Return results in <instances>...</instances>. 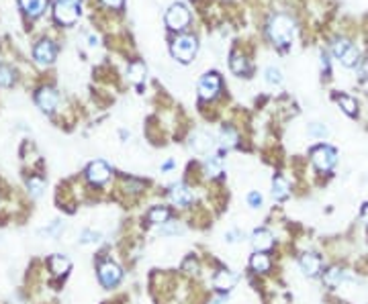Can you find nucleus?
Returning <instances> with one entry per match:
<instances>
[{"mask_svg":"<svg viewBox=\"0 0 368 304\" xmlns=\"http://www.w3.org/2000/svg\"><path fill=\"white\" fill-rule=\"evenodd\" d=\"M270 37L274 39L276 45H281V47L291 45V41L295 37V23L285 15L274 17L272 23H270Z\"/></svg>","mask_w":368,"mask_h":304,"instance_id":"1","label":"nucleus"},{"mask_svg":"<svg viewBox=\"0 0 368 304\" xmlns=\"http://www.w3.org/2000/svg\"><path fill=\"white\" fill-rule=\"evenodd\" d=\"M197 47H199V43L193 35H182L172 43V55L178 59V62L189 64L197 53Z\"/></svg>","mask_w":368,"mask_h":304,"instance_id":"2","label":"nucleus"},{"mask_svg":"<svg viewBox=\"0 0 368 304\" xmlns=\"http://www.w3.org/2000/svg\"><path fill=\"white\" fill-rule=\"evenodd\" d=\"M53 17L61 25H72L80 17V5L76 0H57L53 7Z\"/></svg>","mask_w":368,"mask_h":304,"instance_id":"3","label":"nucleus"},{"mask_svg":"<svg viewBox=\"0 0 368 304\" xmlns=\"http://www.w3.org/2000/svg\"><path fill=\"white\" fill-rule=\"evenodd\" d=\"M311 160H313V166L319 172H329L337 162V154H335V149L329 147V145H317L311 151Z\"/></svg>","mask_w":368,"mask_h":304,"instance_id":"4","label":"nucleus"},{"mask_svg":"<svg viewBox=\"0 0 368 304\" xmlns=\"http://www.w3.org/2000/svg\"><path fill=\"white\" fill-rule=\"evenodd\" d=\"M189 21H191V13H189L187 7L180 5V3L172 5L168 9V13H166V25L170 29H174V31H180V29H184V27L189 25Z\"/></svg>","mask_w":368,"mask_h":304,"instance_id":"5","label":"nucleus"},{"mask_svg":"<svg viewBox=\"0 0 368 304\" xmlns=\"http://www.w3.org/2000/svg\"><path fill=\"white\" fill-rule=\"evenodd\" d=\"M121 278H123V271H121V267L117 263L103 261L99 265V280H101V284L105 288H115L121 282Z\"/></svg>","mask_w":368,"mask_h":304,"instance_id":"6","label":"nucleus"},{"mask_svg":"<svg viewBox=\"0 0 368 304\" xmlns=\"http://www.w3.org/2000/svg\"><path fill=\"white\" fill-rule=\"evenodd\" d=\"M219 88H221L219 76L211 72V74H207V76L201 78V82H199V94H201L203 100H211V98L217 96Z\"/></svg>","mask_w":368,"mask_h":304,"instance_id":"7","label":"nucleus"},{"mask_svg":"<svg viewBox=\"0 0 368 304\" xmlns=\"http://www.w3.org/2000/svg\"><path fill=\"white\" fill-rule=\"evenodd\" d=\"M86 178L92 182V184H105V182L111 178V168H109L105 162L97 160V162H92V164L88 166Z\"/></svg>","mask_w":368,"mask_h":304,"instance_id":"8","label":"nucleus"},{"mask_svg":"<svg viewBox=\"0 0 368 304\" xmlns=\"http://www.w3.org/2000/svg\"><path fill=\"white\" fill-rule=\"evenodd\" d=\"M252 245H254V249H256L258 253H266V251H270V249L274 247V237H272L270 231L258 229V231H254V235H252Z\"/></svg>","mask_w":368,"mask_h":304,"instance_id":"9","label":"nucleus"},{"mask_svg":"<svg viewBox=\"0 0 368 304\" xmlns=\"http://www.w3.org/2000/svg\"><path fill=\"white\" fill-rule=\"evenodd\" d=\"M33 55L39 64H51L55 59V47L51 41H39L33 49Z\"/></svg>","mask_w":368,"mask_h":304,"instance_id":"10","label":"nucleus"},{"mask_svg":"<svg viewBox=\"0 0 368 304\" xmlns=\"http://www.w3.org/2000/svg\"><path fill=\"white\" fill-rule=\"evenodd\" d=\"M301 269L307 273L309 278H315L317 273L321 271V257L315 253H305L301 257Z\"/></svg>","mask_w":368,"mask_h":304,"instance_id":"11","label":"nucleus"},{"mask_svg":"<svg viewBox=\"0 0 368 304\" xmlns=\"http://www.w3.org/2000/svg\"><path fill=\"white\" fill-rule=\"evenodd\" d=\"M168 196H170V200H172L176 206H187V204L193 200V192H191V188H189V186H184V184H176V186H172Z\"/></svg>","mask_w":368,"mask_h":304,"instance_id":"12","label":"nucleus"},{"mask_svg":"<svg viewBox=\"0 0 368 304\" xmlns=\"http://www.w3.org/2000/svg\"><path fill=\"white\" fill-rule=\"evenodd\" d=\"M37 104H39L41 110L51 112L57 106V92H55V90H51V88L39 90V92H37Z\"/></svg>","mask_w":368,"mask_h":304,"instance_id":"13","label":"nucleus"},{"mask_svg":"<svg viewBox=\"0 0 368 304\" xmlns=\"http://www.w3.org/2000/svg\"><path fill=\"white\" fill-rule=\"evenodd\" d=\"M191 145H193V149L197 151V154H209V151L213 149V145H215V141L209 133H195L193 139H191Z\"/></svg>","mask_w":368,"mask_h":304,"instance_id":"14","label":"nucleus"},{"mask_svg":"<svg viewBox=\"0 0 368 304\" xmlns=\"http://www.w3.org/2000/svg\"><path fill=\"white\" fill-rule=\"evenodd\" d=\"M235 282H237V278L233 276L231 271H225V269H223V271H219L217 276L213 278V286L217 288L219 292H229V290L235 286Z\"/></svg>","mask_w":368,"mask_h":304,"instance_id":"15","label":"nucleus"},{"mask_svg":"<svg viewBox=\"0 0 368 304\" xmlns=\"http://www.w3.org/2000/svg\"><path fill=\"white\" fill-rule=\"evenodd\" d=\"M350 276L344 271V269H340V267H329L325 273H323V284L325 286H329V288H335V286H340L344 280H348Z\"/></svg>","mask_w":368,"mask_h":304,"instance_id":"16","label":"nucleus"},{"mask_svg":"<svg viewBox=\"0 0 368 304\" xmlns=\"http://www.w3.org/2000/svg\"><path fill=\"white\" fill-rule=\"evenodd\" d=\"M147 221L153 223V225H164V223L170 221V210L166 206H153L147 212Z\"/></svg>","mask_w":368,"mask_h":304,"instance_id":"17","label":"nucleus"},{"mask_svg":"<svg viewBox=\"0 0 368 304\" xmlns=\"http://www.w3.org/2000/svg\"><path fill=\"white\" fill-rule=\"evenodd\" d=\"M47 0H21V7L29 17H39L45 11Z\"/></svg>","mask_w":368,"mask_h":304,"instance_id":"18","label":"nucleus"},{"mask_svg":"<svg viewBox=\"0 0 368 304\" xmlns=\"http://www.w3.org/2000/svg\"><path fill=\"white\" fill-rule=\"evenodd\" d=\"M272 196L276 200H285L289 196V182L283 176H276L272 180Z\"/></svg>","mask_w":368,"mask_h":304,"instance_id":"19","label":"nucleus"},{"mask_svg":"<svg viewBox=\"0 0 368 304\" xmlns=\"http://www.w3.org/2000/svg\"><path fill=\"white\" fill-rule=\"evenodd\" d=\"M49 269L55 273V276H64V273L70 269V259L64 255H51L49 259Z\"/></svg>","mask_w":368,"mask_h":304,"instance_id":"20","label":"nucleus"},{"mask_svg":"<svg viewBox=\"0 0 368 304\" xmlns=\"http://www.w3.org/2000/svg\"><path fill=\"white\" fill-rule=\"evenodd\" d=\"M340 59H342V64H344L346 68H356V66L360 64V49L354 47V45H350L348 51H346Z\"/></svg>","mask_w":368,"mask_h":304,"instance_id":"21","label":"nucleus"},{"mask_svg":"<svg viewBox=\"0 0 368 304\" xmlns=\"http://www.w3.org/2000/svg\"><path fill=\"white\" fill-rule=\"evenodd\" d=\"M250 265H252L254 271L264 273V271L270 269V259H268L266 253H258V251H256V255H252V259H250Z\"/></svg>","mask_w":368,"mask_h":304,"instance_id":"22","label":"nucleus"},{"mask_svg":"<svg viewBox=\"0 0 368 304\" xmlns=\"http://www.w3.org/2000/svg\"><path fill=\"white\" fill-rule=\"evenodd\" d=\"M207 174H209L211 178H219V176L223 174V162H221L219 156H211V158L207 160Z\"/></svg>","mask_w":368,"mask_h":304,"instance_id":"23","label":"nucleus"},{"mask_svg":"<svg viewBox=\"0 0 368 304\" xmlns=\"http://www.w3.org/2000/svg\"><path fill=\"white\" fill-rule=\"evenodd\" d=\"M143 78H145V66L141 62H133L129 66V80L135 82V84H141Z\"/></svg>","mask_w":368,"mask_h":304,"instance_id":"24","label":"nucleus"},{"mask_svg":"<svg viewBox=\"0 0 368 304\" xmlns=\"http://www.w3.org/2000/svg\"><path fill=\"white\" fill-rule=\"evenodd\" d=\"M337 104H340V108H342L346 114H350V116L356 114V100H352L350 96H346V94L337 96Z\"/></svg>","mask_w":368,"mask_h":304,"instance_id":"25","label":"nucleus"},{"mask_svg":"<svg viewBox=\"0 0 368 304\" xmlns=\"http://www.w3.org/2000/svg\"><path fill=\"white\" fill-rule=\"evenodd\" d=\"M231 70H233L235 74H248V72H250L248 62H245L241 55H233V57H231Z\"/></svg>","mask_w":368,"mask_h":304,"instance_id":"26","label":"nucleus"},{"mask_svg":"<svg viewBox=\"0 0 368 304\" xmlns=\"http://www.w3.org/2000/svg\"><path fill=\"white\" fill-rule=\"evenodd\" d=\"M237 143V133L233 131V129H223L221 131V145L225 147V149H229V147H233Z\"/></svg>","mask_w":368,"mask_h":304,"instance_id":"27","label":"nucleus"},{"mask_svg":"<svg viewBox=\"0 0 368 304\" xmlns=\"http://www.w3.org/2000/svg\"><path fill=\"white\" fill-rule=\"evenodd\" d=\"M13 82H15V76H13L11 68L3 66V68H0V86H11Z\"/></svg>","mask_w":368,"mask_h":304,"instance_id":"28","label":"nucleus"},{"mask_svg":"<svg viewBox=\"0 0 368 304\" xmlns=\"http://www.w3.org/2000/svg\"><path fill=\"white\" fill-rule=\"evenodd\" d=\"M184 229L178 225V223H164L162 227H160V233L162 235H176V233H182Z\"/></svg>","mask_w":368,"mask_h":304,"instance_id":"29","label":"nucleus"},{"mask_svg":"<svg viewBox=\"0 0 368 304\" xmlns=\"http://www.w3.org/2000/svg\"><path fill=\"white\" fill-rule=\"evenodd\" d=\"M281 80H283V76H281V72L276 70V68H266V82L268 84H281Z\"/></svg>","mask_w":368,"mask_h":304,"instance_id":"30","label":"nucleus"},{"mask_svg":"<svg viewBox=\"0 0 368 304\" xmlns=\"http://www.w3.org/2000/svg\"><path fill=\"white\" fill-rule=\"evenodd\" d=\"M348 47H350V43H348L346 39L335 41V43H333V55H335V57H342V55L348 51Z\"/></svg>","mask_w":368,"mask_h":304,"instance_id":"31","label":"nucleus"},{"mask_svg":"<svg viewBox=\"0 0 368 304\" xmlns=\"http://www.w3.org/2000/svg\"><path fill=\"white\" fill-rule=\"evenodd\" d=\"M182 269H184V271H189V273H197V271H199V261H197L193 255H191V257H187V259H184V263H182Z\"/></svg>","mask_w":368,"mask_h":304,"instance_id":"32","label":"nucleus"},{"mask_svg":"<svg viewBox=\"0 0 368 304\" xmlns=\"http://www.w3.org/2000/svg\"><path fill=\"white\" fill-rule=\"evenodd\" d=\"M29 190L37 196L43 190V180L41 178H29Z\"/></svg>","mask_w":368,"mask_h":304,"instance_id":"33","label":"nucleus"},{"mask_svg":"<svg viewBox=\"0 0 368 304\" xmlns=\"http://www.w3.org/2000/svg\"><path fill=\"white\" fill-rule=\"evenodd\" d=\"M248 204H250L252 208L262 206V194H260V192H250V194H248Z\"/></svg>","mask_w":368,"mask_h":304,"instance_id":"34","label":"nucleus"},{"mask_svg":"<svg viewBox=\"0 0 368 304\" xmlns=\"http://www.w3.org/2000/svg\"><path fill=\"white\" fill-rule=\"evenodd\" d=\"M309 133H311L313 137H325V135H327V129H325L323 125H311Z\"/></svg>","mask_w":368,"mask_h":304,"instance_id":"35","label":"nucleus"},{"mask_svg":"<svg viewBox=\"0 0 368 304\" xmlns=\"http://www.w3.org/2000/svg\"><path fill=\"white\" fill-rule=\"evenodd\" d=\"M99 233H92V231H84L82 233V243H95V241H99Z\"/></svg>","mask_w":368,"mask_h":304,"instance_id":"36","label":"nucleus"},{"mask_svg":"<svg viewBox=\"0 0 368 304\" xmlns=\"http://www.w3.org/2000/svg\"><path fill=\"white\" fill-rule=\"evenodd\" d=\"M358 76L360 78H368V62L358 64Z\"/></svg>","mask_w":368,"mask_h":304,"instance_id":"37","label":"nucleus"},{"mask_svg":"<svg viewBox=\"0 0 368 304\" xmlns=\"http://www.w3.org/2000/svg\"><path fill=\"white\" fill-rule=\"evenodd\" d=\"M103 3L107 7H111V9H121L123 7V0H103Z\"/></svg>","mask_w":368,"mask_h":304,"instance_id":"38","label":"nucleus"},{"mask_svg":"<svg viewBox=\"0 0 368 304\" xmlns=\"http://www.w3.org/2000/svg\"><path fill=\"white\" fill-rule=\"evenodd\" d=\"M227 241H229V243L239 241V233H237V231H229V233H227Z\"/></svg>","mask_w":368,"mask_h":304,"instance_id":"39","label":"nucleus"},{"mask_svg":"<svg viewBox=\"0 0 368 304\" xmlns=\"http://www.w3.org/2000/svg\"><path fill=\"white\" fill-rule=\"evenodd\" d=\"M360 217H362V223L368 225V204L362 206V215H360Z\"/></svg>","mask_w":368,"mask_h":304,"instance_id":"40","label":"nucleus"},{"mask_svg":"<svg viewBox=\"0 0 368 304\" xmlns=\"http://www.w3.org/2000/svg\"><path fill=\"white\" fill-rule=\"evenodd\" d=\"M321 66H323V70H327V68H329V62H327V55H321Z\"/></svg>","mask_w":368,"mask_h":304,"instance_id":"41","label":"nucleus"},{"mask_svg":"<svg viewBox=\"0 0 368 304\" xmlns=\"http://www.w3.org/2000/svg\"><path fill=\"white\" fill-rule=\"evenodd\" d=\"M172 166H174V164H172V162H166V164H164V170H170V168H172Z\"/></svg>","mask_w":368,"mask_h":304,"instance_id":"42","label":"nucleus"}]
</instances>
